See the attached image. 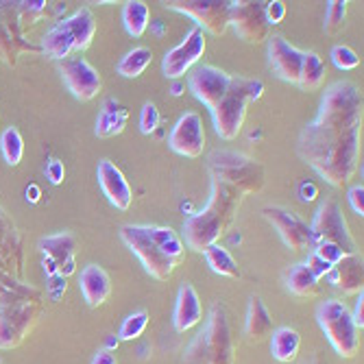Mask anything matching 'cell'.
<instances>
[{
  "mask_svg": "<svg viewBox=\"0 0 364 364\" xmlns=\"http://www.w3.org/2000/svg\"><path fill=\"white\" fill-rule=\"evenodd\" d=\"M327 279L334 288H338L343 294H358L362 292V282H364V267L362 257L358 253L347 255L338 264H334L332 271L327 273Z\"/></svg>",
  "mask_w": 364,
  "mask_h": 364,
  "instance_id": "cell-24",
  "label": "cell"
},
{
  "mask_svg": "<svg viewBox=\"0 0 364 364\" xmlns=\"http://www.w3.org/2000/svg\"><path fill=\"white\" fill-rule=\"evenodd\" d=\"M321 242H334L343 247L349 255L358 253L355 238L351 236L345 214L334 198H327V201L318 205L310 225V249H314Z\"/></svg>",
  "mask_w": 364,
  "mask_h": 364,
  "instance_id": "cell-9",
  "label": "cell"
},
{
  "mask_svg": "<svg viewBox=\"0 0 364 364\" xmlns=\"http://www.w3.org/2000/svg\"><path fill=\"white\" fill-rule=\"evenodd\" d=\"M242 203V194L218 179H212V192L208 203L201 212L190 214L183 220V236L186 245L194 251H205L216 245L227 229L234 223V216Z\"/></svg>",
  "mask_w": 364,
  "mask_h": 364,
  "instance_id": "cell-3",
  "label": "cell"
},
{
  "mask_svg": "<svg viewBox=\"0 0 364 364\" xmlns=\"http://www.w3.org/2000/svg\"><path fill=\"white\" fill-rule=\"evenodd\" d=\"M355 325L362 329L364 327V292H358V301H355V310L351 312Z\"/></svg>",
  "mask_w": 364,
  "mask_h": 364,
  "instance_id": "cell-48",
  "label": "cell"
},
{
  "mask_svg": "<svg viewBox=\"0 0 364 364\" xmlns=\"http://www.w3.org/2000/svg\"><path fill=\"white\" fill-rule=\"evenodd\" d=\"M304 55H306V50H299L296 46H292L282 36L269 38V68L277 79H282L286 83H292V85L299 83Z\"/></svg>",
  "mask_w": 364,
  "mask_h": 364,
  "instance_id": "cell-19",
  "label": "cell"
},
{
  "mask_svg": "<svg viewBox=\"0 0 364 364\" xmlns=\"http://www.w3.org/2000/svg\"><path fill=\"white\" fill-rule=\"evenodd\" d=\"M146 327H149V312L146 310L131 312L118 329V341H136L146 332Z\"/></svg>",
  "mask_w": 364,
  "mask_h": 364,
  "instance_id": "cell-36",
  "label": "cell"
},
{
  "mask_svg": "<svg viewBox=\"0 0 364 364\" xmlns=\"http://www.w3.org/2000/svg\"><path fill=\"white\" fill-rule=\"evenodd\" d=\"M316 323L321 332L341 358H353L360 351V332L351 310L341 299H325L316 308Z\"/></svg>",
  "mask_w": 364,
  "mask_h": 364,
  "instance_id": "cell-7",
  "label": "cell"
},
{
  "mask_svg": "<svg viewBox=\"0 0 364 364\" xmlns=\"http://www.w3.org/2000/svg\"><path fill=\"white\" fill-rule=\"evenodd\" d=\"M166 9L183 14L196 22L198 28L210 31L212 36H223L229 28V3L227 0H171L161 3Z\"/></svg>",
  "mask_w": 364,
  "mask_h": 364,
  "instance_id": "cell-11",
  "label": "cell"
},
{
  "mask_svg": "<svg viewBox=\"0 0 364 364\" xmlns=\"http://www.w3.org/2000/svg\"><path fill=\"white\" fill-rule=\"evenodd\" d=\"M44 173H46V177H48V181H50L53 186H61L63 179H65V166H63V161L50 159V161L46 164Z\"/></svg>",
  "mask_w": 364,
  "mask_h": 364,
  "instance_id": "cell-44",
  "label": "cell"
},
{
  "mask_svg": "<svg viewBox=\"0 0 364 364\" xmlns=\"http://www.w3.org/2000/svg\"><path fill=\"white\" fill-rule=\"evenodd\" d=\"M168 146L181 157H201L205 151V129L196 112L183 114L168 136Z\"/></svg>",
  "mask_w": 364,
  "mask_h": 364,
  "instance_id": "cell-18",
  "label": "cell"
},
{
  "mask_svg": "<svg viewBox=\"0 0 364 364\" xmlns=\"http://www.w3.org/2000/svg\"><path fill=\"white\" fill-rule=\"evenodd\" d=\"M286 288L290 290V294L301 296V299H310V296H316L321 292L318 279L312 275V271L306 267L304 262L290 267V271L286 275Z\"/></svg>",
  "mask_w": 364,
  "mask_h": 364,
  "instance_id": "cell-30",
  "label": "cell"
},
{
  "mask_svg": "<svg viewBox=\"0 0 364 364\" xmlns=\"http://www.w3.org/2000/svg\"><path fill=\"white\" fill-rule=\"evenodd\" d=\"M44 294L14 275L0 277V349H14L38 325Z\"/></svg>",
  "mask_w": 364,
  "mask_h": 364,
  "instance_id": "cell-2",
  "label": "cell"
},
{
  "mask_svg": "<svg viewBox=\"0 0 364 364\" xmlns=\"http://www.w3.org/2000/svg\"><path fill=\"white\" fill-rule=\"evenodd\" d=\"M264 5L267 3H255V0L229 3V26L242 42L262 44L271 38V24L264 16Z\"/></svg>",
  "mask_w": 364,
  "mask_h": 364,
  "instance_id": "cell-12",
  "label": "cell"
},
{
  "mask_svg": "<svg viewBox=\"0 0 364 364\" xmlns=\"http://www.w3.org/2000/svg\"><path fill=\"white\" fill-rule=\"evenodd\" d=\"M264 16H267V22L271 26H275V24H279L286 18V5L282 3V0H273V3H267V5H264Z\"/></svg>",
  "mask_w": 364,
  "mask_h": 364,
  "instance_id": "cell-43",
  "label": "cell"
},
{
  "mask_svg": "<svg viewBox=\"0 0 364 364\" xmlns=\"http://www.w3.org/2000/svg\"><path fill=\"white\" fill-rule=\"evenodd\" d=\"M59 75H61L65 87H68V92L77 98V101L87 103L103 90L101 75H98V70L81 55H73L68 59L59 61Z\"/></svg>",
  "mask_w": 364,
  "mask_h": 364,
  "instance_id": "cell-14",
  "label": "cell"
},
{
  "mask_svg": "<svg viewBox=\"0 0 364 364\" xmlns=\"http://www.w3.org/2000/svg\"><path fill=\"white\" fill-rule=\"evenodd\" d=\"M362 109L360 87L336 81L325 90L316 118L299 136V157L334 188H343L358 171Z\"/></svg>",
  "mask_w": 364,
  "mask_h": 364,
  "instance_id": "cell-1",
  "label": "cell"
},
{
  "mask_svg": "<svg viewBox=\"0 0 364 364\" xmlns=\"http://www.w3.org/2000/svg\"><path fill=\"white\" fill-rule=\"evenodd\" d=\"M146 234L151 236V240L159 247V251L164 255H168L171 259H175L177 264L183 259L186 255V245L179 238V234L171 227H161V225H144Z\"/></svg>",
  "mask_w": 364,
  "mask_h": 364,
  "instance_id": "cell-29",
  "label": "cell"
},
{
  "mask_svg": "<svg viewBox=\"0 0 364 364\" xmlns=\"http://www.w3.org/2000/svg\"><path fill=\"white\" fill-rule=\"evenodd\" d=\"M312 253H316L323 262L329 264V267H334V264H338L341 259H345L349 255L343 247H338L334 242H321L312 249Z\"/></svg>",
  "mask_w": 364,
  "mask_h": 364,
  "instance_id": "cell-41",
  "label": "cell"
},
{
  "mask_svg": "<svg viewBox=\"0 0 364 364\" xmlns=\"http://www.w3.org/2000/svg\"><path fill=\"white\" fill-rule=\"evenodd\" d=\"M308 364H327V362H325L323 358H318V355H314V358H312V360H310Z\"/></svg>",
  "mask_w": 364,
  "mask_h": 364,
  "instance_id": "cell-55",
  "label": "cell"
},
{
  "mask_svg": "<svg viewBox=\"0 0 364 364\" xmlns=\"http://www.w3.org/2000/svg\"><path fill=\"white\" fill-rule=\"evenodd\" d=\"M151 26H153V31L157 33V36H161V33L166 31V28H164V22H161V20H157V22H151Z\"/></svg>",
  "mask_w": 364,
  "mask_h": 364,
  "instance_id": "cell-54",
  "label": "cell"
},
{
  "mask_svg": "<svg viewBox=\"0 0 364 364\" xmlns=\"http://www.w3.org/2000/svg\"><path fill=\"white\" fill-rule=\"evenodd\" d=\"M65 288H68V279L61 275H53V277H48V284H46V296L50 301H59Z\"/></svg>",
  "mask_w": 364,
  "mask_h": 364,
  "instance_id": "cell-42",
  "label": "cell"
},
{
  "mask_svg": "<svg viewBox=\"0 0 364 364\" xmlns=\"http://www.w3.org/2000/svg\"><path fill=\"white\" fill-rule=\"evenodd\" d=\"M301 349V334L294 327H277L271 334V353L277 362H294Z\"/></svg>",
  "mask_w": 364,
  "mask_h": 364,
  "instance_id": "cell-28",
  "label": "cell"
},
{
  "mask_svg": "<svg viewBox=\"0 0 364 364\" xmlns=\"http://www.w3.org/2000/svg\"><path fill=\"white\" fill-rule=\"evenodd\" d=\"M96 36V18L92 9L81 7L73 16L57 20L50 31L42 38L40 53H44L48 59L63 61L73 55H81L92 46V40Z\"/></svg>",
  "mask_w": 364,
  "mask_h": 364,
  "instance_id": "cell-4",
  "label": "cell"
},
{
  "mask_svg": "<svg viewBox=\"0 0 364 364\" xmlns=\"http://www.w3.org/2000/svg\"><path fill=\"white\" fill-rule=\"evenodd\" d=\"M24 194H26V201H28V203H40V198H42V188H40L38 183H31V186L24 190Z\"/></svg>",
  "mask_w": 364,
  "mask_h": 364,
  "instance_id": "cell-50",
  "label": "cell"
},
{
  "mask_svg": "<svg viewBox=\"0 0 364 364\" xmlns=\"http://www.w3.org/2000/svg\"><path fill=\"white\" fill-rule=\"evenodd\" d=\"M306 267L312 271V275L316 277V279H323V277H327V273L332 271V267H329L327 262H323L316 253H310V257H308V262H304Z\"/></svg>",
  "mask_w": 364,
  "mask_h": 364,
  "instance_id": "cell-45",
  "label": "cell"
},
{
  "mask_svg": "<svg viewBox=\"0 0 364 364\" xmlns=\"http://www.w3.org/2000/svg\"><path fill=\"white\" fill-rule=\"evenodd\" d=\"M210 173L212 179L236 188L242 196L264 188V166L236 151H214L210 155Z\"/></svg>",
  "mask_w": 364,
  "mask_h": 364,
  "instance_id": "cell-8",
  "label": "cell"
},
{
  "mask_svg": "<svg viewBox=\"0 0 364 364\" xmlns=\"http://www.w3.org/2000/svg\"><path fill=\"white\" fill-rule=\"evenodd\" d=\"M118 343H120V341H118L116 336H109V338L105 341V349H107V351H114V349L118 347Z\"/></svg>",
  "mask_w": 364,
  "mask_h": 364,
  "instance_id": "cell-53",
  "label": "cell"
},
{
  "mask_svg": "<svg viewBox=\"0 0 364 364\" xmlns=\"http://www.w3.org/2000/svg\"><path fill=\"white\" fill-rule=\"evenodd\" d=\"M203 257L208 262V267L220 275V277H231V279H238L240 277V267H238V262L234 259V255L229 253V249L220 247L218 242L208 247L203 251Z\"/></svg>",
  "mask_w": 364,
  "mask_h": 364,
  "instance_id": "cell-33",
  "label": "cell"
},
{
  "mask_svg": "<svg viewBox=\"0 0 364 364\" xmlns=\"http://www.w3.org/2000/svg\"><path fill=\"white\" fill-rule=\"evenodd\" d=\"M186 364H234V341L227 310L223 304H214L203 332L198 334L183 355Z\"/></svg>",
  "mask_w": 364,
  "mask_h": 364,
  "instance_id": "cell-5",
  "label": "cell"
},
{
  "mask_svg": "<svg viewBox=\"0 0 364 364\" xmlns=\"http://www.w3.org/2000/svg\"><path fill=\"white\" fill-rule=\"evenodd\" d=\"M332 61H334V65L338 70H353V68H358L360 65V57H358V53L351 48V46H345V44H338V46H334L332 48Z\"/></svg>",
  "mask_w": 364,
  "mask_h": 364,
  "instance_id": "cell-39",
  "label": "cell"
},
{
  "mask_svg": "<svg viewBox=\"0 0 364 364\" xmlns=\"http://www.w3.org/2000/svg\"><path fill=\"white\" fill-rule=\"evenodd\" d=\"M96 179H98V186H101L103 194L107 196V201L116 210L127 212L131 208V201H134V190H131L129 181L124 179L122 171L116 166L114 161H109V159L98 161Z\"/></svg>",
  "mask_w": 364,
  "mask_h": 364,
  "instance_id": "cell-21",
  "label": "cell"
},
{
  "mask_svg": "<svg viewBox=\"0 0 364 364\" xmlns=\"http://www.w3.org/2000/svg\"><path fill=\"white\" fill-rule=\"evenodd\" d=\"M120 238L131 251H134V255H138L144 271L151 277L164 282V279H168L173 275V271L177 269V262L159 251V247L146 234L144 225H124L120 229Z\"/></svg>",
  "mask_w": 364,
  "mask_h": 364,
  "instance_id": "cell-10",
  "label": "cell"
},
{
  "mask_svg": "<svg viewBox=\"0 0 364 364\" xmlns=\"http://www.w3.org/2000/svg\"><path fill=\"white\" fill-rule=\"evenodd\" d=\"M42 271L46 277H53V275H59V267H57V262L50 259V257H42Z\"/></svg>",
  "mask_w": 364,
  "mask_h": 364,
  "instance_id": "cell-51",
  "label": "cell"
},
{
  "mask_svg": "<svg viewBox=\"0 0 364 364\" xmlns=\"http://www.w3.org/2000/svg\"><path fill=\"white\" fill-rule=\"evenodd\" d=\"M0 153H3V159L9 164V166H18L24 155V140L22 134L18 131V127H5L3 134H0Z\"/></svg>",
  "mask_w": 364,
  "mask_h": 364,
  "instance_id": "cell-35",
  "label": "cell"
},
{
  "mask_svg": "<svg viewBox=\"0 0 364 364\" xmlns=\"http://www.w3.org/2000/svg\"><path fill=\"white\" fill-rule=\"evenodd\" d=\"M264 94V83L259 79H245V77H231L229 90L223 96V101L210 112L214 120L216 134L223 140H236L242 131L247 107L249 103L257 101Z\"/></svg>",
  "mask_w": 364,
  "mask_h": 364,
  "instance_id": "cell-6",
  "label": "cell"
},
{
  "mask_svg": "<svg viewBox=\"0 0 364 364\" xmlns=\"http://www.w3.org/2000/svg\"><path fill=\"white\" fill-rule=\"evenodd\" d=\"M53 3H44V0H22V3H16V11L22 24H38L40 20H44L50 11Z\"/></svg>",
  "mask_w": 364,
  "mask_h": 364,
  "instance_id": "cell-37",
  "label": "cell"
},
{
  "mask_svg": "<svg viewBox=\"0 0 364 364\" xmlns=\"http://www.w3.org/2000/svg\"><path fill=\"white\" fill-rule=\"evenodd\" d=\"M205 48H208V42H205L203 28L192 26L186 33V38L175 48H171L166 55H164V59H161L164 77L171 81H179L186 73H190L192 65L205 55Z\"/></svg>",
  "mask_w": 364,
  "mask_h": 364,
  "instance_id": "cell-13",
  "label": "cell"
},
{
  "mask_svg": "<svg viewBox=\"0 0 364 364\" xmlns=\"http://www.w3.org/2000/svg\"><path fill=\"white\" fill-rule=\"evenodd\" d=\"M316 196H318V188L312 181H304L299 186V198H301L304 203H312Z\"/></svg>",
  "mask_w": 364,
  "mask_h": 364,
  "instance_id": "cell-47",
  "label": "cell"
},
{
  "mask_svg": "<svg viewBox=\"0 0 364 364\" xmlns=\"http://www.w3.org/2000/svg\"><path fill=\"white\" fill-rule=\"evenodd\" d=\"M327 68H325V61L314 53V50H306L304 55V63H301V75H299V85L304 92H312L318 90L325 81Z\"/></svg>",
  "mask_w": 364,
  "mask_h": 364,
  "instance_id": "cell-34",
  "label": "cell"
},
{
  "mask_svg": "<svg viewBox=\"0 0 364 364\" xmlns=\"http://www.w3.org/2000/svg\"><path fill=\"white\" fill-rule=\"evenodd\" d=\"M203 321V306L198 299V292L194 290L192 284H183L177 294V304L173 312V325L177 332H190L192 327H196Z\"/></svg>",
  "mask_w": 364,
  "mask_h": 364,
  "instance_id": "cell-23",
  "label": "cell"
},
{
  "mask_svg": "<svg viewBox=\"0 0 364 364\" xmlns=\"http://www.w3.org/2000/svg\"><path fill=\"white\" fill-rule=\"evenodd\" d=\"M245 334L249 341H264L273 334V314L262 301L259 294H253L249 299V310H247V321H245Z\"/></svg>",
  "mask_w": 364,
  "mask_h": 364,
  "instance_id": "cell-25",
  "label": "cell"
},
{
  "mask_svg": "<svg viewBox=\"0 0 364 364\" xmlns=\"http://www.w3.org/2000/svg\"><path fill=\"white\" fill-rule=\"evenodd\" d=\"M22 53H40V46L26 42L16 3H0V59L16 65Z\"/></svg>",
  "mask_w": 364,
  "mask_h": 364,
  "instance_id": "cell-15",
  "label": "cell"
},
{
  "mask_svg": "<svg viewBox=\"0 0 364 364\" xmlns=\"http://www.w3.org/2000/svg\"><path fill=\"white\" fill-rule=\"evenodd\" d=\"M347 198H349L351 210L362 218V216H364V186H362V183H360V186H353V188L349 190Z\"/></svg>",
  "mask_w": 364,
  "mask_h": 364,
  "instance_id": "cell-46",
  "label": "cell"
},
{
  "mask_svg": "<svg viewBox=\"0 0 364 364\" xmlns=\"http://www.w3.org/2000/svg\"><path fill=\"white\" fill-rule=\"evenodd\" d=\"M347 5L345 0H332L327 3V11H325V22L323 28L327 36H338L345 26V18H347Z\"/></svg>",
  "mask_w": 364,
  "mask_h": 364,
  "instance_id": "cell-38",
  "label": "cell"
},
{
  "mask_svg": "<svg viewBox=\"0 0 364 364\" xmlns=\"http://www.w3.org/2000/svg\"><path fill=\"white\" fill-rule=\"evenodd\" d=\"M0 269L22 279V269H24L22 236L11 216L3 210V205H0Z\"/></svg>",
  "mask_w": 364,
  "mask_h": 364,
  "instance_id": "cell-20",
  "label": "cell"
},
{
  "mask_svg": "<svg viewBox=\"0 0 364 364\" xmlns=\"http://www.w3.org/2000/svg\"><path fill=\"white\" fill-rule=\"evenodd\" d=\"M183 92H186L183 83H181V81H175V83H173V87H171V94H173V96H181Z\"/></svg>",
  "mask_w": 364,
  "mask_h": 364,
  "instance_id": "cell-52",
  "label": "cell"
},
{
  "mask_svg": "<svg viewBox=\"0 0 364 364\" xmlns=\"http://www.w3.org/2000/svg\"><path fill=\"white\" fill-rule=\"evenodd\" d=\"M264 218H267L275 229L284 245L292 251H304L310 247V225L292 210L279 208V205H269L262 210Z\"/></svg>",
  "mask_w": 364,
  "mask_h": 364,
  "instance_id": "cell-17",
  "label": "cell"
},
{
  "mask_svg": "<svg viewBox=\"0 0 364 364\" xmlns=\"http://www.w3.org/2000/svg\"><path fill=\"white\" fill-rule=\"evenodd\" d=\"M83 299L90 308H101L112 294V277L98 264H87L79 275Z\"/></svg>",
  "mask_w": 364,
  "mask_h": 364,
  "instance_id": "cell-22",
  "label": "cell"
},
{
  "mask_svg": "<svg viewBox=\"0 0 364 364\" xmlns=\"http://www.w3.org/2000/svg\"><path fill=\"white\" fill-rule=\"evenodd\" d=\"M161 124V116L155 103H144L142 112H140V131L144 136H153L157 134V129Z\"/></svg>",
  "mask_w": 364,
  "mask_h": 364,
  "instance_id": "cell-40",
  "label": "cell"
},
{
  "mask_svg": "<svg viewBox=\"0 0 364 364\" xmlns=\"http://www.w3.org/2000/svg\"><path fill=\"white\" fill-rule=\"evenodd\" d=\"M92 364H118V360H116V355H114V351H107V349H101L96 355H94V360H92Z\"/></svg>",
  "mask_w": 364,
  "mask_h": 364,
  "instance_id": "cell-49",
  "label": "cell"
},
{
  "mask_svg": "<svg viewBox=\"0 0 364 364\" xmlns=\"http://www.w3.org/2000/svg\"><path fill=\"white\" fill-rule=\"evenodd\" d=\"M231 83V75L216 68V65H198L188 79V90L198 103H203L210 112L223 101Z\"/></svg>",
  "mask_w": 364,
  "mask_h": 364,
  "instance_id": "cell-16",
  "label": "cell"
},
{
  "mask_svg": "<svg viewBox=\"0 0 364 364\" xmlns=\"http://www.w3.org/2000/svg\"><path fill=\"white\" fill-rule=\"evenodd\" d=\"M3 275H9V273H5L3 269H0V277H3Z\"/></svg>",
  "mask_w": 364,
  "mask_h": 364,
  "instance_id": "cell-56",
  "label": "cell"
},
{
  "mask_svg": "<svg viewBox=\"0 0 364 364\" xmlns=\"http://www.w3.org/2000/svg\"><path fill=\"white\" fill-rule=\"evenodd\" d=\"M127 120H129L127 107L112 96L105 98L101 114H98V118H96V136L103 138V140L120 136L127 127Z\"/></svg>",
  "mask_w": 364,
  "mask_h": 364,
  "instance_id": "cell-26",
  "label": "cell"
},
{
  "mask_svg": "<svg viewBox=\"0 0 364 364\" xmlns=\"http://www.w3.org/2000/svg\"><path fill=\"white\" fill-rule=\"evenodd\" d=\"M151 63H153V50L146 46H136L118 61L116 73L124 79H138L146 73Z\"/></svg>",
  "mask_w": 364,
  "mask_h": 364,
  "instance_id": "cell-32",
  "label": "cell"
},
{
  "mask_svg": "<svg viewBox=\"0 0 364 364\" xmlns=\"http://www.w3.org/2000/svg\"><path fill=\"white\" fill-rule=\"evenodd\" d=\"M38 247H40V251H42V257L55 259V262H57V267L61 269L65 262L75 259L79 240H77L75 234H70V231H61V234L42 238Z\"/></svg>",
  "mask_w": 364,
  "mask_h": 364,
  "instance_id": "cell-27",
  "label": "cell"
},
{
  "mask_svg": "<svg viewBox=\"0 0 364 364\" xmlns=\"http://www.w3.org/2000/svg\"><path fill=\"white\" fill-rule=\"evenodd\" d=\"M122 24L131 38H142L151 24V9L142 0H129L122 7Z\"/></svg>",
  "mask_w": 364,
  "mask_h": 364,
  "instance_id": "cell-31",
  "label": "cell"
}]
</instances>
